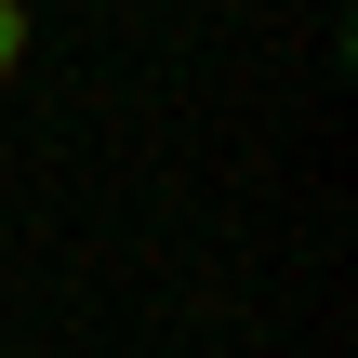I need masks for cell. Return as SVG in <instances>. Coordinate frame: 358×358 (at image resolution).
Wrapping results in <instances>:
<instances>
[{
  "label": "cell",
  "mask_w": 358,
  "mask_h": 358,
  "mask_svg": "<svg viewBox=\"0 0 358 358\" xmlns=\"http://www.w3.org/2000/svg\"><path fill=\"white\" fill-rule=\"evenodd\" d=\"M27 66V0H0V80Z\"/></svg>",
  "instance_id": "cell-1"
}]
</instances>
